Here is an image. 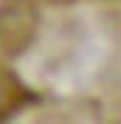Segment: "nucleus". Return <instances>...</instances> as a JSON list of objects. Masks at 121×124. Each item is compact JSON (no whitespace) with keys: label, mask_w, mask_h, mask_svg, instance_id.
<instances>
[{"label":"nucleus","mask_w":121,"mask_h":124,"mask_svg":"<svg viewBox=\"0 0 121 124\" xmlns=\"http://www.w3.org/2000/svg\"><path fill=\"white\" fill-rule=\"evenodd\" d=\"M3 96H6V87H3V82H0V104H3Z\"/></svg>","instance_id":"1"}]
</instances>
